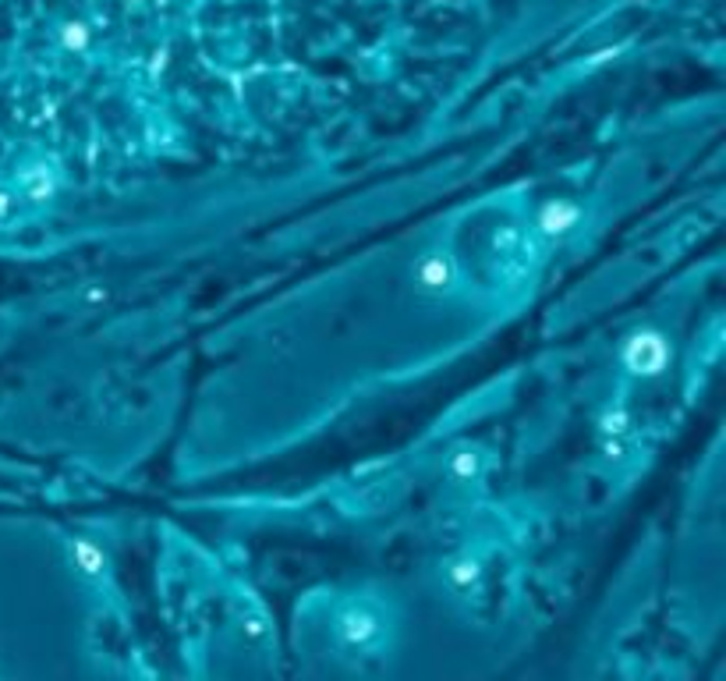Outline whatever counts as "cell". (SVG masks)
Wrapping results in <instances>:
<instances>
[{
	"label": "cell",
	"instance_id": "1",
	"mask_svg": "<svg viewBox=\"0 0 726 681\" xmlns=\"http://www.w3.org/2000/svg\"><path fill=\"white\" fill-rule=\"evenodd\" d=\"M337 639L351 650H368L383 639V617L368 600H351L337 614Z\"/></svg>",
	"mask_w": 726,
	"mask_h": 681
},
{
	"label": "cell",
	"instance_id": "2",
	"mask_svg": "<svg viewBox=\"0 0 726 681\" xmlns=\"http://www.w3.org/2000/svg\"><path fill=\"white\" fill-rule=\"evenodd\" d=\"M620 359H624V370L635 377H659L670 366V341L659 330H637L628 337Z\"/></svg>",
	"mask_w": 726,
	"mask_h": 681
},
{
	"label": "cell",
	"instance_id": "3",
	"mask_svg": "<svg viewBox=\"0 0 726 681\" xmlns=\"http://www.w3.org/2000/svg\"><path fill=\"white\" fill-rule=\"evenodd\" d=\"M418 288L429 294H451L457 288V263L451 252H426L415 267Z\"/></svg>",
	"mask_w": 726,
	"mask_h": 681
},
{
	"label": "cell",
	"instance_id": "4",
	"mask_svg": "<svg viewBox=\"0 0 726 681\" xmlns=\"http://www.w3.org/2000/svg\"><path fill=\"white\" fill-rule=\"evenodd\" d=\"M578 220H581V206H578V202H570V199H553V202H545L543 209H539L536 227H539L543 238H563V234H570V231L578 227Z\"/></svg>",
	"mask_w": 726,
	"mask_h": 681
},
{
	"label": "cell",
	"instance_id": "5",
	"mask_svg": "<svg viewBox=\"0 0 726 681\" xmlns=\"http://www.w3.org/2000/svg\"><path fill=\"white\" fill-rule=\"evenodd\" d=\"M447 472L457 483H478L485 472V455L478 447H457L454 455L447 458Z\"/></svg>",
	"mask_w": 726,
	"mask_h": 681
},
{
	"label": "cell",
	"instance_id": "6",
	"mask_svg": "<svg viewBox=\"0 0 726 681\" xmlns=\"http://www.w3.org/2000/svg\"><path fill=\"white\" fill-rule=\"evenodd\" d=\"M72 561H75V568L86 575V579H103L106 575V554H103V547L99 543H92V540H75L72 543Z\"/></svg>",
	"mask_w": 726,
	"mask_h": 681
},
{
	"label": "cell",
	"instance_id": "7",
	"mask_svg": "<svg viewBox=\"0 0 726 681\" xmlns=\"http://www.w3.org/2000/svg\"><path fill=\"white\" fill-rule=\"evenodd\" d=\"M478 579H482V565H478V558H471V554H464V558H454L451 565H447V583L454 585V589H471V585H478Z\"/></svg>",
	"mask_w": 726,
	"mask_h": 681
},
{
	"label": "cell",
	"instance_id": "8",
	"mask_svg": "<svg viewBox=\"0 0 726 681\" xmlns=\"http://www.w3.org/2000/svg\"><path fill=\"white\" fill-rule=\"evenodd\" d=\"M241 628H245V635L252 639V643H263L266 639V617H263V610H256L252 607V614H241Z\"/></svg>",
	"mask_w": 726,
	"mask_h": 681
},
{
	"label": "cell",
	"instance_id": "9",
	"mask_svg": "<svg viewBox=\"0 0 726 681\" xmlns=\"http://www.w3.org/2000/svg\"><path fill=\"white\" fill-rule=\"evenodd\" d=\"M628 433V415L624 412H606L603 415V437H624Z\"/></svg>",
	"mask_w": 726,
	"mask_h": 681
},
{
	"label": "cell",
	"instance_id": "10",
	"mask_svg": "<svg viewBox=\"0 0 726 681\" xmlns=\"http://www.w3.org/2000/svg\"><path fill=\"white\" fill-rule=\"evenodd\" d=\"M29 195H32V199H46V195H54V178H50V175H36L32 185H29Z\"/></svg>",
	"mask_w": 726,
	"mask_h": 681
}]
</instances>
